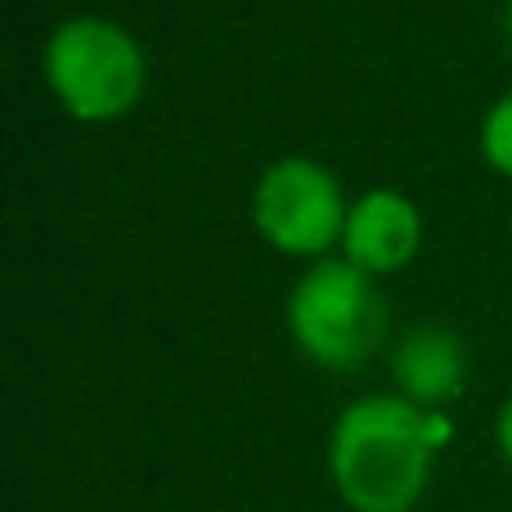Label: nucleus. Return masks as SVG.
Returning a JSON list of instances; mask_svg holds the SVG:
<instances>
[{"instance_id":"f257e3e1","label":"nucleus","mask_w":512,"mask_h":512,"mask_svg":"<svg viewBox=\"0 0 512 512\" xmlns=\"http://www.w3.org/2000/svg\"><path fill=\"white\" fill-rule=\"evenodd\" d=\"M441 418L405 396H364L342 409L328 441V472L351 512H409L432 477Z\"/></svg>"},{"instance_id":"f03ea898","label":"nucleus","mask_w":512,"mask_h":512,"mask_svg":"<svg viewBox=\"0 0 512 512\" xmlns=\"http://www.w3.org/2000/svg\"><path fill=\"white\" fill-rule=\"evenodd\" d=\"M288 328L297 346L324 369H355L378 351L387 306L351 261H319L288 297Z\"/></svg>"},{"instance_id":"7ed1b4c3","label":"nucleus","mask_w":512,"mask_h":512,"mask_svg":"<svg viewBox=\"0 0 512 512\" xmlns=\"http://www.w3.org/2000/svg\"><path fill=\"white\" fill-rule=\"evenodd\" d=\"M45 77L81 122L122 117L144 90V54L108 18H68L45 45Z\"/></svg>"},{"instance_id":"20e7f679","label":"nucleus","mask_w":512,"mask_h":512,"mask_svg":"<svg viewBox=\"0 0 512 512\" xmlns=\"http://www.w3.org/2000/svg\"><path fill=\"white\" fill-rule=\"evenodd\" d=\"M252 221L279 252L319 256L337 234H346L342 189L319 162L283 158L256 185Z\"/></svg>"},{"instance_id":"39448f33","label":"nucleus","mask_w":512,"mask_h":512,"mask_svg":"<svg viewBox=\"0 0 512 512\" xmlns=\"http://www.w3.org/2000/svg\"><path fill=\"white\" fill-rule=\"evenodd\" d=\"M418 234H423V225H418L414 203L405 194H396V189H373L346 212L342 243L351 265H360L369 274V270L405 265L418 252Z\"/></svg>"},{"instance_id":"423d86ee","label":"nucleus","mask_w":512,"mask_h":512,"mask_svg":"<svg viewBox=\"0 0 512 512\" xmlns=\"http://www.w3.org/2000/svg\"><path fill=\"white\" fill-rule=\"evenodd\" d=\"M391 378L409 405H445L459 396L463 378H468L463 342L441 324L409 328L391 355Z\"/></svg>"},{"instance_id":"0eeeda50","label":"nucleus","mask_w":512,"mask_h":512,"mask_svg":"<svg viewBox=\"0 0 512 512\" xmlns=\"http://www.w3.org/2000/svg\"><path fill=\"white\" fill-rule=\"evenodd\" d=\"M481 153L495 171L512 176V95H504L481 122Z\"/></svg>"},{"instance_id":"6e6552de","label":"nucleus","mask_w":512,"mask_h":512,"mask_svg":"<svg viewBox=\"0 0 512 512\" xmlns=\"http://www.w3.org/2000/svg\"><path fill=\"white\" fill-rule=\"evenodd\" d=\"M499 450H504L512 463V396H508V405L499 409Z\"/></svg>"},{"instance_id":"1a4fd4ad","label":"nucleus","mask_w":512,"mask_h":512,"mask_svg":"<svg viewBox=\"0 0 512 512\" xmlns=\"http://www.w3.org/2000/svg\"><path fill=\"white\" fill-rule=\"evenodd\" d=\"M508 36H512V0H508Z\"/></svg>"}]
</instances>
